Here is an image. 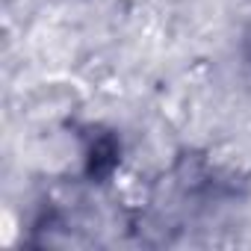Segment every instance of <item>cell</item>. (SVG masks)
<instances>
[{
	"instance_id": "1",
	"label": "cell",
	"mask_w": 251,
	"mask_h": 251,
	"mask_svg": "<svg viewBox=\"0 0 251 251\" xmlns=\"http://www.w3.org/2000/svg\"><path fill=\"white\" fill-rule=\"evenodd\" d=\"M118 166V142L109 133H92L86 148V172L89 177H109V172Z\"/></svg>"
},
{
	"instance_id": "2",
	"label": "cell",
	"mask_w": 251,
	"mask_h": 251,
	"mask_svg": "<svg viewBox=\"0 0 251 251\" xmlns=\"http://www.w3.org/2000/svg\"><path fill=\"white\" fill-rule=\"evenodd\" d=\"M245 59H248V65H251V30L245 33Z\"/></svg>"
}]
</instances>
